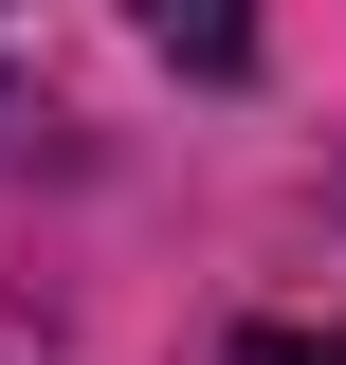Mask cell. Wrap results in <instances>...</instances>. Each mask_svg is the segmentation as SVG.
<instances>
[{
	"label": "cell",
	"mask_w": 346,
	"mask_h": 365,
	"mask_svg": "<svg viewBox=\"0 0 346 365\" xmlns=\"http://www.w3.org/2000/svg\"><path fill=\"white\" fill-rule=\"evenodd\" d=\"M146 37H164L182 73H237V55H256V0H146Z\"/></svg>",
	"instance_id": "cell-1"
},
{
	"label": "cell",
	"mask_w": 346,
	"mask_h": 365,
	"mask_svg": "<svg viewBox=\"0 0 346 365\" xmlns=\"http://www.w3.org/2000/svg\"><path fill=\"white\" fill-rule=\"evenodd\" d=\"M237 365H346V329H256Z\"/></svg>",
	"instance_id": "cell-2"
}]
</instances>
